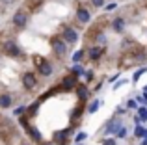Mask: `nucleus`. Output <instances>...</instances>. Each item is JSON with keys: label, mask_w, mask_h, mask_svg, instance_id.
Listing matches in <instances>:
<instances>
[{"label": "nucleus", "mask_w": 147, "mask_h": 145, "mask_svg": "<svg viewBox=\"0 0 147 145\" xmlns=\"http://www.w3.org/2000/svg\"><path fill=\"white\" fill-rule=\"evenodd\" d=\"M84 72H86V69H84L80 63H75V65L71 67V75H75L76 78H78V76H84Z\"/></svg>", "instance_id": "nucleus-15"}, {"label": "nucleus", "mask_w": 147, "mask_h": 145, "mask_svg": "<svg viewBox=\"0 0 147 145\" xmlns=\"http://www.w3.org/2000/svg\"><path fill=\"white\" fill-rule=\"evenodd\" d=\"M112 26H114V30H115V32H123V30H125V19H123V17L114 19Z\"/></svg>", "instance_id": "nucleus-14"}, {"label": "nucleus", "mask_w": 147, "mask_h": 145, "mask_svg": "<svg viewBox=\"0 0 147 145\" xmlns=\"http://www.w3.org/2000/svg\"><path fill=\"white\" fill-rule=\"evenodd\" d=\"M28 21H30L28 13H26V11H22V9L15 11V15L11 17V22H13V24L17 26V28H24V26L28 24Z\"/></svg>", "instance_id": "nucleus-2"}, {"label": "nucleus", "mask_w": 147, "mask_h": 145, "mask_svg": "<svg viewBox=\"0 0 147 145\" xmlns=\"http://www.w3.org/2000/svg\"><path fill=\"white\" fill-rule=\"evenodd\" d=\"M140 145H147V138H144V140H142V142H140Z\"/></svg>", "instance_id": "nucleus-33"}, {"label": "nucleus", "mask_w": 147, "mask_h": 145, "mask_svg": "<svg viewBox=\"0 0 147 145\" xmlns=\"http://www.w3.org/2000/svg\"><path fill=\"white\" fill-rule=\"evenodd\" d=\"M144 72H147V67H140V69H138L136 72H134V76H132V82H138V80H140V76L144 75Z\"/></svg>", "instance_id": "nucleus-19"}, {"label": "nucleus", "mask_w": 147, "mask_h": 145, "mask_svg": "<svg viewBox=\"0 0 147 145\" xmlns=\"http://www.w3.org/2000/svg\"><path fill=\"white\" fill-rule=\"evenodd\" d=\"M84 76H86V82H91V80H93V72H91V71H86Z\"/></svg>", "instance_id": "nucleus-27"}, {"label": "nucleus", "mask_w": 147, "mask_h": 145, "mask_svg": "<svg viewBox=\"0 0 147 145\" xmlns=\"http://www.w3.org/2000/svg\"><path fill=\"white\" fill-rule=\"evenodd\" d=\"M115 112H117L119 115H123V113L127 112V108H125V106H117V110H115Z\"/></svg>", "instance_id": "nucleus-32"}, {"label": "nucleus", "mask_w": 147, "mask_h": 145, "mask_svg": "<svg viewBox=\"0 0 147 145\" xmlns=\"http://www.w3.org/2000/svg\"><path fill=\"white\" fill-rule=\"evenodd\" d=\"M37 71H39L41 76H50L54 69H52V63L50 62H47V60H39V62H37Z\"/></svg>", "instance_id": "nucleus-7"}, {"label": "nucleus", "mask_w": 147, "mask_h": 145, "mask_svg": "<svg viewBox=\"0 0 147 145\" xmlns=\"http://www.w3.org/2000/svg\"><path fill=\"white\" fill-rule=\"evenodd\" d=\"M13 97L9 93H0V108H11Z\"/></svg>", "instance_id": "nucleus-13"}, {"label": "nucleus", "mask_w": 147, "mask_h": 145, "mask_svg": "<svg viewBox=\"0 0 147 145\" xmlns=\"http://www.w3.org/2000/svg\"><path fill=\"white\" fill-rule=\"evenodd\" d=\"M76 95H78L80 101H86V99H90V89H88L84 84H78V86H76Z\"/></svg>", "instance_id": "nucleus-12"}, {"label": "nucleus", "mask_w": 147, "mask_h": 145, "mask_svg": "<svg viewBox=\"0 0 147 145\" xmlns=\"http://www.w3.org/2000/svg\"><path fill=\"white\" fill-rule=\"evenodd\" d=\"M125 84H127V80H119V82H115V84H114V91L119 89L121 86H125Z\"/></svg>", "instance_id": "nucleus-28"}, {"label": "nucleus", "mask_w": 147, "mask_h": 145, "mask_svg": "<svg viewBox=\"0 0 147 145\" xmlns=\"http://www.w3.org/2000/svg\"><path fill=\"white\" fill-rule=\"evenodd\" d=\"M102 104V101H99V99H95V101H91V104L88 106V113H95L99 110V106Z\"/></svg>", "instance_id": "nucleus-17"}, {"label": "nucleus", "mask_w": 147, "mask_h": 145, "mask_svg": "<svg viewBox=\"0 0 147 145\" xmlns=\"http://www.w3.org/2000/svg\"><path fill=\"white\" fill-rule=\"evenodd\" d=\"M21 125H22V127L26 128V132H28V136H30V138L34 140V142H37V143H41V142H43V136H41V132L37 130L36 127H32V125H28V121H26V119H22V121H21Z\"/></svg>", "instance_id": "nucleus-4"}, {"label": "nucleus", "mask_w": 147, "mask_h": 145, "mask_svg": "<svg viewBox=\"0 0 147 145\" xmlns=\"http://www.w3.org/2000/svg\"><path fill=\"white\" fill-rule=\"evenodd\" d=\"M78 86V80H76L75 75H69L61 80V89H71V87H76Z\"/></svg>", "instance_id": "nucleus-11"}, {"label": "nucleus", "mask_w": 147, "mask_h": 145, "mask_svg": "<svg viewBox=\"0 0 147 145\" xmlns=\"http://www.w3.org/2000/svg\"><path fill=\"white\" fill-rule=\"evenodd\" d=\"M61 39L67 45H75L76 41H78V32H76L75 28H71V26H65L63 32H61Z\"/></svg>", "instance_id": "nucleus-3"}, {"label": "nucleus", "mask_w": 147, "mask_h": 145, "mask_svg": "<svg viewBox=\"0 0 147 145\" xmlns=\"http://www.w3.org/2000/svg\"><path fill=\"white\" fill-rule=\"evenodd\" d=\"M86 138H88V132H78V134L75 136V142H76V143H82Z\"/></svg>", "instance_id": "nucleus-22"}, {"label": "nucleus", "mask_w": 147, "mask_h": 145, "mask_svg": "<svg viewBox=\"0 0 147 145\" xmlns=\"http://www.w3.org/2000/svg\"><path fill=\"white\" fill-rule=\"evenodd\" d=\"M91 4H93L95 7H102L104 6V0H91Z\"/></svg>", "instance_id": "nucleus-30"}, {"label": "nucleus", "mask_w": 147, "mask_h": 145, "mask_svg": "<svg viewBox=\"0 0 147 145\" xmlns=\"http://www.w3.org/2000/svg\"><path fill=\"white\" fill-rule=\"evenodd\" d=\"M24 112H26V106H19V108L15 110L13 113H15V115H22V113H24Z\"/></svg>", "instance_id": "nucleus-26"}, {"label": "nucleus", "mask_w": 147, "mask_h": 145, "mask_svg": "<svg viewBox=\"0 0 147 145\" xmlns=\"http://www.w3.org/2000/svg\"><path fill=\"white\" fill-rule=\"evenodd\" d=\"M115 7H117V4H115V2H110L108 6H104V9H106V11H112V9H115Z\"/></svg>", "instance_id": "nucleus-29"}, {"label": "nucleus", "mask_w": 147, "mask_h": 145, "mask_svg": "<svg viewBox=\"0 0 147 145\" xmlns=\"http://www.w3.org/2000/svg\"><path fill=\"white\" fill-rule=\"evenodd\" d=\"M102 54H104V47L95 45V47H90V48H88V58L93 60V62H95V60H99Z\"/></svg>", "instance_id": "nucleus-10"}, {"label": "nucleus", "mask_w": 147, "mask_h": 145, "mask_svg": "<svg viewBox=\"0 0 147 145\" xmlns=\"http://www.w3.org/2000/svg\"><path fill=\"white\" fill-rule=\"evenodd\" d=\"M144 134H145V128L142 127V125H136V128H134V136H136V138H144Z\"/></svg>", "instance_id": "nucleus-20"}, {"label": "nucleus", "mask_w": 147, "mask_h": 145, "mask_svg": "<svg viewBox=\"0 0 147 145\" xmlns=\"http://www.w3.org/2000/svg\"><path fill=\"white\" fill-rule=\"evenodd\" d=\"M22 84H24L26 89H34V87L37 86V78L34 72H24L22 75Z\"/></svg>", "instance_id": "nucleus-8"}, {"label": "nucleus", "mask_w": 147, "mask_h": 145, "mask_svg": "<svg viewBox=\"0 0 147 145\" xmlns=\"http://www.w3.org/2000/svg\"><path fill=\"white\" fill-rule=\"evenodd\" d=\"M76 19H78V22H82V24H88V22L91 21V13L86 9V7L80 6L78 9H76Z\"/></svg>", "instance_id": "nucleus-9"}, {"label": "nucleus", "mask_w": 147, "mask_h": 145, "mask_svg": "<svg viewBox=\"0 0 147 145\" xmlns=\"http://www.w3.org/2000/svg\"><path fill=\"white\" fill-rule=\"evenodd\" d=\"M52 50L56 56H65L67 54V43L61 37H54L52 39Z\"/></svg>", "instance_id": "nucleus-5"}, {"label": "nucleus", "mask_w": 147, "mask_h": 145, "mask_svg": "<svg viewBox=\"0 0 147 145\" xmlns=\"http://www.w3.org/2000/svg\"><path fill=\"white\" fill-rule=\"evenodd\" d=\"M121 128H123V121L114 119V121H108V125L104 127V132H106V134H117Z\"/></svg>", "instance_id": "nucleus-6"}, {"label": "nucleus", "mask_w": 147, "mask_h": 145, "mask_svg": "<svg viewBox=\"0 0 147 145\" xmlns=\"http://www.w3.org/2000/svg\"><path fill=\"white\" fill-rule=\"evenodd\" d=\"M76 145H82V143H76Z\"/></svg>", "instance_id": "nucleus-34"}, {"label": "nucleus", "mask_w": 147, "mask_h": 145, "mask_svg": "<svg viewBox=\"0 0 147 145\" xmlns=\"http://www.w3.org/2000/svg\"><path fill=\"white\" fill-rule=\"evenodd\" d=\"M127 108H130V110H138V102L134 101V99H129V101H127Z\"/></svg>", "instance_id": "nucleus-23"}, {"label": "nucleus", "mask_w": 147, "mask_h": 145, "mask_svg": "<svg viewBox=\"0 0 147 145\" xmlns=\"http://www.w3.org/2000/svg\"><path fill=\"white\" fill-rule=\"evenodd\" d=\"M138 117L142 121H147V106H138Z\"/></svg>", "instance_id": "nucleus-18"}, {"label": "nucleus", "mask_w": 147, "mask_h": 145, "mask_svg": "<svg viewBox=\"0 0 147 145\" xmlns=\"http://www.w3.org/2000/svg\"><path fill=\"white\" fill-rule=\"evenodd\" d=\"M67 134H69V128H65V130H58L56 134H54V142L60 145V143L65 140V136H67Z\"/></svg>", "instance_id": "nucleus-16"}, {"label": "nucleus", "mask_w": 147, "mask_h": 145, "mask_svg": "<svg viewBox=\"0 0 147 145\" xmlns=\"http://www.w3.org/2000/svg\"><path fill=\"white\" fill-rule=\"evenodd\" d=\"M97 41H99V43H106V36H104V34H99V36H97Z\"/></svg>", "instance_id": "nucleus-31"}, {"label": "nucleus", "mask_w": 147, "mask_h": 145, "mask_svg": "<svg viewBox=\"0 0 147 145\" xmlns=\"http://www.w3.org/2000/svg\"><path fill=\"white\" fill-rule=\"evenodd\" d=\"M115 138H119V140H123V138H127V128H125V127H123V128H121V130H119V132H117V134H115Z\"/></svg>", "instance_id": "nucleus-25"}, {"label": "nucleus", "mask_w": 147, "mask_h": 145, "mask_svg": "<svg viewBox=\"0 0 147 145\" xmlns=\"http://www.w3.org/2000/svg\"><path fill=\"white\" fill-rule=\"evenodd\" d=\"M2 48H4V54L11 56V58H19V56H22L21 47H19V45L15 43V41H6Z\"/></svg>", "instance_id": "nucleus-1"}, {"label": "nucleus", "mask_w": 147, "mask_h": 145, "mask_svg": "<svg viewBox=\"0 0 147 145\" xmlns=\"http://www.w3.org/2000/svg\"><path fill=\"white\" fill-rule=\"evenodd\" d=\"M86 54V50H78V52H75L73 54V63H78L80 60H82V56Z\"/></svg>", "instance_id": "nucleus-21"}, {"label": "nucleus", "mask_w": 147, "mask_h": 145, "mask_svg": "<svg viewBox=\"0 0 147 145\" xmlns=\"http://www.w3.org/2000/svg\"><path fill=\"white\" fill-rule=\"evenodd\" d=\"M100 145H117V143H115V138H106L100 142Z\"/></svg>", "instance_id": "nucleus-24"}]
</instances>
